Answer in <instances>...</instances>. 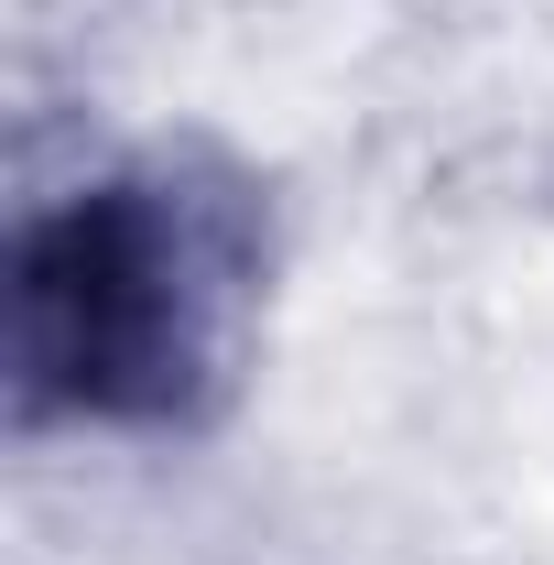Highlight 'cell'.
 I'll use <instances>...</instances> for the list:
<instances>
[{
    "mask_svg": "<svg viewBox=\"0 0 554 565\" xmlns=\"http://www.w3.org/2000/svg\"><path fill=\"white\" fill-rule=\"evenodd\" d=\"M262 294L251 196L196 163L87 174L11 239V392L44 424H207Z\"/></svg>",
    "mask_w": 554,
    "mask_h": 565,
    "instance_id": "obj_1",
    "label": "cell"
}]
</instances>
